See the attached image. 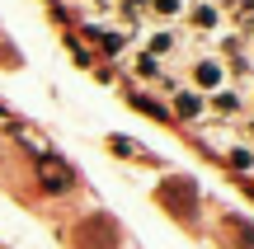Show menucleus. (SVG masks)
Here are the masks:
<instances>
[{
  "label": "nucleus",
  "instance_id": "nucleus-1",
  "mask_svg": "<svg viewBox=\"0 0 254 249\" xmlns=\"http://www.w3.org/2000/svg\"><path fill=\"white\" fill-rule=\"evenodd\" d=\"M221 80H226V71H221L217 61H198L193 66V90H198L202 99H207L212 90H221Z\"/></svg>",
  "mask_w": 254,
  "mask_h": 249
},
{
  "label": "nucleus",
  "instance_id": "nucleus-2",
  "mask_svg": "<svg viewBox=\"0 0 254 249\" xmlns=\"http://www.w3.org/2000/svg\"><path fill=\"white\" fill-rule=\"evenodd\" d=\"M174 113H179V118H202V113H207V99H202L198 90H174Z\"/></svg>",
  "mask_w": 254,
  "mask_h": 249
},
{
  "label": "nucleus",
  "instance_id": "nucleus-3",
  "mask_svg": "<svg viewBox=\"0 0 254 249\" xmlns=\"http://www.w3.org/2000/svg\"><path fill=\"white\" fill-rule=\"evenodd\" d=\"M207 108H212V113H221V118H236V113L245 108V99H240V90H212Z\"/></svg>",
  "mask_w": 254,
  "mask_h": 249
},
{
  "label": "nucleus",
  "instance_id": "nucleus-4",
  "mask_svg": "<svg viewBox=\"0 0 254 249\" xmlns=\"http://www.w3.org/2000/svg\"><path fill=\"white\" fill-rule=\"evenodd\" d=\"M221 155H226V165L240 169V174H250V169H254V146H236V141H231Z\"/></svg>",
  "mask_w": 254,
  "mask_h": 249
},
{
  "label": "nucleus",
  "instance_id": "nucleus-5",
  "mask_svg": "<svg viewBox=\"0 0 254 249\" xmlns=\"http://www.w3.org/2000/svg\"><path fill=\"white\" fill-rule=\"evenodd\" d=\"M43 179H52V188H66V184H71V174H66L57 160H43Z\"/></svg>",
  "mask_w": 254,
  "mask_h": 249
},
{
  "label": "nucleus",
  "instance_id": "nucleus-6",
  "mask_svg": "<svg viewBox=\"0 0 254 249\" xmlns=\"http://www.w3.org/2000/svg\"><path fill=\"white\" fill-rule=\"evenodd\" d=\"M193 24H198V28H217V9H212V5L193 9Z\"/></svg>",
  "mask_w": 254,
  "mask_h": 249
},
{
  "label": "nucleus",
  "instance_id": "nucleus-7",
  "mask_svg": "<svg viewBox=\"0 0 254 249\" xmlns=\"http://www.w3.org/2000/svg\"><path fill=\"white\" fill-rule=\"evenodd\" d=\"M170 47H174V38H170V33H155V38H151V56L170 52Z\"/></svg>",
  "mask_w": 254,
  "mask_h": 249
},
{
  "label": "nucleus",
  "instance_id": "nucleus-8",
  "mask_svg": "<svg viewBox=\"0 0 254 249\" xmlns=\"http://www.w3.org/2000/svg\"><path fill=\"white\" fill-rule=\"evenodd\" d=\"M151 5H155V14H165V19L179 14V0H151Z\"/></svg>",
  "mask_w": 254,
  "mask_h": 249
},
{
  "label": "nucleus",
  "instance_id": "nucleus-9",
  "mask_svg": "<svg viewBox=\"0 0 254 249\" xmlns=\"http://www.w3.org/2000/svg\"><path fill=\"white\" fill-rule=\"evenodd\" d=\"M250 146H254V118H250Z\"/></svg>",
  "mask_w": 254,
  "mask_h": 249
}]
</instances>
